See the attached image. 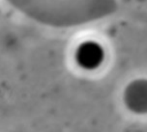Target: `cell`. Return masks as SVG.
Instances as JSON below:
<instances>
[{"mask_svg": "<svg viewBox=\"0 0 147 132\" xmlns=\"http://www.w3.org/2000/svg\"><path fill=\"white\" fill-rule=\"evenodd\" d=\"M105 57L102 46L93 40H86L80 42L75 53V60L77 64L85 70L96 69Z\"/></svg>", "mask_w": 147, "mask_h": 132, "instance_id": "2", "label": "cell"}, {"mask_svg": "<svg viewBox=\"0 0 147 132\" xmlns=\"http://www.w3.org/2000/svg\"><path fill=\"white\" fill-rule=\"evenodd\" d=\"M124 102L134 112H145L147 108V86L144 79L131 81L124 91Z\"/></svg>", "mask_w": 147, "mask_h": 132, "instance_id": "3", "label": "cell"}, {"mask_svg": "<svg viewBox=\"0 0 147 132\" xmlns=\"http://www.w3.org/2000/svg\"><path fill=\"white\" fill-rule=\"evenodd\" d=\"M34 20L56 26H70L108 15L114 0H9Z\"/></svg>", "mask_w": 147, "mask_h": 132, "instance_id": "1", "label": "cell"}]
</instances>
